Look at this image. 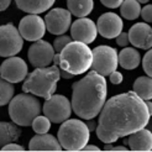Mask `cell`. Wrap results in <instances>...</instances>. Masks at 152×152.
Masks as SVG:
<instances>
[{
    "mask_svg": "<svg viewBox=\"0 0 152 152\" xmlns=\"http://www.w3.org/2000/svg\"><path fill=\"white\" fill-rule=\"evenodd\" d=\"M151 114L146 102L134 92H126L105 102L99 113L96 136L104 143H114L120 137L146 127Z\"/></svg>",
    "mask_w": 152,
    "mask_h": 152,
    "instance_id": "1",
    "label": "cell"
},
{
    "mask_svg": "<svg viewBox=\"0 0 152 152\" xmlns=\"http://www.w3.org/2000/svg\"><path fill=\"white\" fill-rule=\"evenodd\" d=\"M105 77L92 71L72 86V109L84 120L94 119L106 102Z\"/></svg>",
    "mask_w": 152,
    "mask_h": 152,
    "instance_id": "2",
    "label": "cell"
},
{
    "mask_svg": "<svg viewBox=\"0 0 152 152\" xmlns=\"http://www.w3.org/2000/svg\"><path fill=\"white\" fill-rule=\"evenodd\" d=\"M93 61L92 50L79 41H71L58 53V67L73 75H79L90 69Z\"/></svg>",
    "mask_w": 152,
    "mask_h": 152,
    "instance_id": "3",
    "label": "cell"
},
{
    "mask_svg": "<svg viewBox=\"0 0 152 152\" xmlns=\"http://www.w3.org/2000/svg\"><path fill=\"white\" fill-rule=\"evenodd\" d=\"M61 78L59 67L53 64L43 68H36L27 75L22 86V92L48 99L57 89V83Z\"/></svg>",
    "mask_w": 152,
    "mask_h": 152,
    "instance_id": "4",
    "label": "cell"
},
{
    "mask_svg": "<svg viewBox=\"0 0 152 152\" xmlns=\"http://www.w3.org/2000/svg\"><path fill=\"white\" fill-rule=\"evenodd\" d=\"M90 137L86 123L79 119H67L58 129V142L62 150L82 151Z\"/></svg>",
    "mask_w": 152,
    "mask_h": 152,
    "instance_id": "5",
    "label": "cell"
},
{
    "mask_svg": "<svg viewBox=\"0 0 152 152\" xmlns=\"http://www.w3.org/2000/svg\"><path fill=\"white\" fill-rule=\"evenodd\" d=\"M41 103L32 94L22 93L12 96L9 102V115L14 124L31 126L32 120L41 114Z\"/></svg>",
    "mask_w": 152,
    "mask_h": 152,
    "instance_id": "6",
    "label": "cell"
},
{
    "mask_svg": "<svg viewBox=\"0 0 152 152\" xmlns=\"http://www.w3.org/2000/svg\"><path fill=\"white\" fill-rule=\"evenodd\" d=\"M93 61H92V71L98 74L106 77L111 72L116 71L119 66L118 63V51L110 46H98L93 51Z\"/></svg>",
    "mask_w": 152,
    "mask_h": 152,
    "instance_id": "7",
    "label": "cell"
},
{
    "mask_svg": "<svg viewBox=\"0 0 152 152\" xmlns=\"http://www.w3.org/2000/svg\"><path fill=\"white\" fill-rule=\"evenodd\" d=\"M72 114L71 102L66 96L53 94L43 104V115L53 124H61Z\"/></svg>",
    "mask_w": 152,
    "mask_h": 152,
    "instance_id": "8",
    "label": "cell"
},
{
    "mask_svg": "<svg viewBox=\"0 0 152 152\" xmlns=\"http://www.w3.org/2000/svg\"><path fill=\"white\" fill-rule=\"evenodd\" d=\"M24 39L12 24L0 26V57L16 56L22 50Z\"/></svg>",
    "mask_w": 152,
    "mask_h": 152,
    "instance_id": "9",
    "label": "cell"
},
{
    "mask_svg": "<svg viewBox=\"0 0 152 152\" xmlns=\"http://www.w3.org/2000/svg\"><path fill=\"white\" fill-rule=\"evenodd\" d=\"M18 30L24 40L35 42L41 40L46 34V24L37 14H30L20 20Z\"/></svg>",
    "mask_w": 152,
    "mask_h": 152,
    "instance_id": "10",
    "label": "cell"
},
{
    "mask_svg": "<svg viewBox=\"0 0 152 152\" xmlns=\"http://www.w3.org/2000/svg\"><path fill=\"white\" fill-rule=\"evenodd\" d=\"M45 24L46 30L52 35H63L68 31L72 24V14L62 9V7H56V9L50 10L46 16H45Z\"/></svg>",
    "mask_w": 152,
    "mask_h": 152,
    "instance_id": "11",
    "label": "cell"
},
{
    "mask_svg": "<svg viewBox=\"0 0 152 152\" xmlns=\"http://www.w3.org/2000/svg\"><path fill=\"white\" fill-rule=\"evenodd\" d=\"M28 73V68L26 62L20 57H7L0 66V75L5 80L12 83H20L22 82Z\"/></svg>",
    "mask_w": 152,
    "mask_h": 152,
    "instance_id": "12",
    "label": "cell"
},
{
    "mask_svg": "<svg viewBox=\"0 0 152 152\" xmlns=\"http://www.w3.org/2000/svg\"><path fill=\"white\" fill-rule=\"evenodd\" d=\"M55 50L53 46L45 40H37L35 41L28 48L27 56L28 61L34 67L36 68H43V67H48L52 61L53 56H55Z\"/></svg>",
    "mask_w": 152,
    "mask_h": 152,
    "instance_id": "13",
    "label": "cell"
},
{
    "mask_svg": "<svg viewBox=\"0 0 152 152\" xmlns=\"http://www.w3.org/2000/svg\"><path fill=\"white\" fill-rule=\"evenodd\" d=\"M96 35H98L96 25L90 19L79 18L71 26V37L74 41H79L88 45L95 41Z\"/></svg>",
    "mask_w": 152,
    "mask_h": 152,
    "instance_id": "14",
    "label": "cell"
},
{
    "mask_svg": "<svg viewBox=\"0 0 152 152\" xmlns=\"http://www.w3.org/2000/svg\"><path fill=\"white\" fill-rule=\"evenodd\" d=\"M123 20L119 15L114 12H105L98 19L96 30L105 39H115V37L123 31Z\"/></svg>",
    "mask_w": 152,
    "mask_h": 152,
    "instance_id": "15",
    "label": "cell"
},
{
    "mask_svg": "<svg viewBox=\"0 0 152 152\" xmlns=\"http://www.w3.org/2000/svg\"><path fill=\"white\" fill-rule=\"evenodd\" d=\"M127 36L129 42L137 48L150 50L152 46V28L148 24H143V22L135 24L129 30Z\"/></svg>",
    "mask_w": 152,
    "mask_h": 152,
    "instance_id": "16",
    "label": "cell"
},
{
    "mask_svg": "<svg viewBox=\"0 0 152 152\" xmlns=\"http://www.w3.org/2000/svg\"><path fill=\"white\" fill-rule=\"evenodd\" d=\"M126 140V145L132 151H151L152 150V134L147 129H140L130 135Z\"/></svg>",
    "mask_w": 152,
    "mask_h": 152,
    "instance_id": "17",
    "label": "cell"
},
{
    "mask_svg": "<svg viewBox=\"0 0 152 152\" xmlns=\"http://www.w3.org/2000/svg\"><path fill=\"white\" fill-rule=\"evenodd\" d=\"M28 150L31 151H61L58 140L50 134H36L28 142Z\"/></svg>",
    "mask_w": 152,
    "mask_h": 152,
    "instance_id": "18",
    "label": "cell"
},
{
    "mask_svg": "<svg viewBox=\"0 0 152 152\" xmlns=\"http://www.w3.org/2000/svg\"><path fill=\"white\" fill-rule=\"evenodd\" d=\"M56 0H15L20 10L27 14H41L47 11Z\"/></svg>",
    "mask_w": 152,
    "mask_h": 152,
    "instance_id": "19",
    "label": "cell"
},
{
    "mask_svg": "<svg viewBox=\"0 0 152 152\" xmlns=\"http://www.w3.org/2000/svg\"><path fill=\"white\" fill-rule=\"evenodd\" d=\"M141 62V56L137 50L132 47H125L121 52L118 53V63L124 69H135Z\"/></svg>",
    "mask_w": 152,
    "mask_h": 152,
    "instance_id": "20",
    "label": "cell"
},
{
    "mask_svg": "<svg viewBox=\"0 0 152 152\" xmlns=\"http://www.w3.org/2000/svg\"><path fill=\"white\" fill-rule=\"evenodd\" d=\"M21 136V130L19 125L0 121V148L10 142H15Z\"/></svg>",
    "mask_w": 152,
    "mask_h": 152,
    "instance_id": "21",
    "label": "cell"
},
{
    "mask_svg": "<svg viewBox=\"0 0 152 152\" xmlns=\"http://www.w3.org/2000/svg\"><path fill=\"white\" fill-rule=\"evenodd\" d=\"M68 11L77 18H87L93 11L94 0H67Z\"/></svg>",
    "mask_w": 152,
    "mask_h": 152,
    "instance_id": "22",
    "label": "cell"
},
{
    "mask_svg": "<svg viewBox=\"0 0 152 152\" xmlns=\"http://www.w3.org/2000/svg\"><path fill=\"white\" fill-rule=\"evenodd\" d=\"M134 93L143 100L152 98V79L151 77H139L134 83Z\"/></svg>",
    "mask_w": 152,
    "mask_h": 152,
    "instance_id": "23",
    "label": "cell"
},
{
    "mask_svg": "<svg viewBox=\"0 0 152 152\" xmlns=\"http://www.w3.org/2000/svg\"><path fill=\"white\" fill-rule=\"evenodd\" d=\"M120 7V12L126 20H136L140 16L141 5L137 0H124Z\"/></svg>",
    "mask_w": 152,
    "mask_h": 152,
    "instance_id": "24",
    "label": "cell"
},
{
    "mask_svg": "<svg viewBox=\"0 0 152 152\" xmlns=\"http://www.w3.org/2000/svg\"><path fill=\"white\" fill-rule=\"evenodd\" d=\"M15 93L14 84L0 77V106L9 104Z\"/></svg>",
    "mask_w": 152,
    "mask_h": 152,
    "instance_id": "25",
    "label": "cell"
},
{
    "mask_svg": "<svg viewBox=\"0 0 152 152\" xmlns=\"http://www.w3.org/2000/svg\"><path fill=\"white\" fill-rule=\"evenodd\" d=\"M31 126L34 129V131L36 134H46L50 131L51 129V121L48 120V118L46 116H41V115H37L31 123Z\"/></svg>",
    "mask_w": 152,
    "mask_h": 152,
    "instance_id": "26",
    "label": "cell"
},
{
    "mask_svg": "<svg viewBox=\"0 0 152 152\" xmlns=\"http://www.w3.org/2000/svg\"><path fill=\"white\" fill-rule=\"evenodd\" d=\"M72 41V37L71 36H67V35H58L57 39L53 41V50H55L56 53H59L61 51L63 50V47H66L68 43Z\"/></svg>",
    "mask_w": 152,
    "mask_h": 152,
    "instance_id": "27",
    "label": "cell"
},
{
    "mask_svg": "<svg viewBox=\"0 0 152 152\" xmlns=\"http://www.w3.org/2000/svg\"><path fill=\"white\" fill-rule=\"evenodd\" d=\"M142 67L145 73L148 75V77H152V51L147 50L145 57L142 59Z\"/></svg>",
    "mask_w": 152,
    "mask_h": 152,
    "instance_id": "28",
    "label": "cell"
},
{
    "mask_svg": "<svg viewBox=\"0 0 152 152\" xmlns=\"http://www.w3.org/2000/svg\"><path fill=\"white\" fill-rule=\"evenodd\" d=\"M140 15L142 16V19L147 22V24H148V22H151L152 21V6L150 4H147L145 7H143V9H141Z\"/></svg>",
    "mask_w": 152,
    "mask_h": 152,
    "instance_id": "29",
    "label": "cell"
},
{
    "mask_svg": "<svg viewBox=\"0 0 152 152\" xmlns=\"http://www.w3.org/2000/svg\"><path fill=\"white\" fill-rule=\"evenodd\" d=\"M116 43L119 45V46H121V47H127V45L130 43L129 42V36H127V34L126 32H123L121 31L116 37Z\"/></svg>",
    "mask_w": 152,
    "mask_h": 152,
    "instance_id": "30",
    "label": "cell"
},
{
    "mask_svg": "<svg viewBox=\"0 0 152 152\" xmlns=\"http://www.w3.org/2000/svg\"><path fill=\"white\" fill-rule=\"evenodd\" d=\"M109 78H110V82L113 83V84H120L121 82H123L124 77H123V74H121L120 72L118 71H114L109 74Z\"/></svg>",
    "mask_w": 152,
    "mask_h": 152,
    "instance_id": "31",
    "label": "cell"
},
{
    "mask_svg": "<svg viewBox=\"0 0 152 152\" xmlns=\"http://www.w3.org/2000/svg\"><path fill=\"white\" fill-rule=\"evenodd\" d=\"M124 0H100V3L106 6V7H110V9H116L121 5Z\"/></svg>",
    "mask_w": 152,
    "mask_h": 152,
    "instance_id": "32",
    "label": "cell"
},
{
    "mask_svg": "<svg viewBox=\"0 0 152 152\" xmlns=\"http://www.w3.org/2000/svg\"><path fill=\"white\" fill-rule=\"evenodd\" d=\"M0 150H3V151H22L24 150V146H20L15 142H10V143H7V145L3 146Z\"/></svg>",
    "mask_w": 152,
    "mask_h": 152,
    "instance_id": "33",
    "label": "cell"
},
{
    "mask_svg": "<svg viewBox=\"0 0 152 152\" xmlns=\"http://www.w3.org/2000/svg\"><path fill=\"white\" fill-rule=\"evenodd\" d=\"M105 150L106 151H127L129 147L126 146H113L111 143H106V146H105Z\"/></svg>",
    "mask_w": 152,
    "mask_h": 152,
    "instance_id": "34",
    "label": "cell"
},
{
    "mask_svg": "<svg viewBox=\"0 0 152 152\" xmlns=\"http://www.w3.org/2000/svg\"><path fill=\"white\" fill-rule=\"evenodd\" d=\"M10 4H11V0H0V11L6 10L10 6Z\"/></svg>",
    "mask_w": 152,
    "mask_h": 152,
    "instance_id": "35",
    "label": "cell"
},
{
    "mask_svg": "<svg viewBox=\"0 0 152 152\" xmlns=\"http://www.w3.org/2000/svg\"><path fill=\"white\" fill-rule=\"evenodd\" d=\"M86 125H87L89 131H93V130H95V129H96V123H95V121H93V119H89L86 123Z\"/></svg>",
    "mask_w": 152,
    "mask_h": 152,
    "instance_id": "36",
    "label": "cell"
},
{
    "mask_svg": "<svg viewBox=\"0 0 152 152\" xmlns=\"http://www.w3.org/2000/svg\"><path fill=\"white\" fill-rule=\"evenodd\" d=\"M59 74H61V78H64V79H71V78L74 77L73 74L68 73V72H66V71H62V69H59Z\"/></svg>",
    "mask_w": 152,
    "mask_h": 152,
    "instance_id": "37",
    "label": "cell"
},
{
    "mask_svg": "<svg viewBox=\"0 0 152 152\" xmlns=\"http://www.w3.org/2000/svg\"><path fill=\"white\" fill-rule=\"evenodd\" d=\"M83 150H84V151H99L100 148L98 147V146H94V145H88V143H87V145H86L84 147H83Z\"/></svg>",
    "mask_w": 152,
    "mask_h": 152,
    "instance_id": "38",
    "label": "cell"
},
{
    "mask_svg": "<svg viewBox=\"0 0 152 152\" xmlns=\"http://www.w3.org/2000/svg\"><path fill=\"white\" fill-rule=\"evenodd\" d=\"M137 1H139V3H142V4H146V3L150 1V0H137Z\"/></svg>",
    "mask_w": 152,
    "mask_h": 152,
    "instance_id": "39",
    "label": "cell"
}]
</instances>
